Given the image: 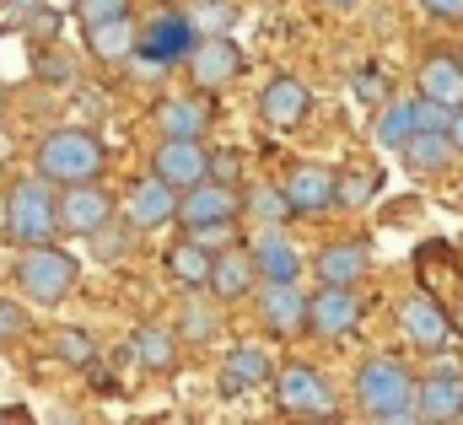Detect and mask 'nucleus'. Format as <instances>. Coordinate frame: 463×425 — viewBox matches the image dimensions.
I'll use <instances>...</instances> for the list:
<instances>
[{
	"mask_svg": "<svg viewBox=\"0 0 463 425\" xmlns=\"http://www.w3.org/2000/svg\"><path fill=\"white\" fill-rule=\"evenodd\" d=\"M43 0H0V27H16V22H33Z\"/></svg>",
	"mask_w": 463,
	"mask_h": 425,
	"instance_id": "obj_41",
	"label": "nucleus"
},
{
	"mask_svg": "<svg viewBox=\"0 0 463 425\" xmlns=\"http://www.w3.org/2000/svg\"><path fill=\"white\" fill-rule=\"evenodd\" d=\"M372 189H377V173L350 167V173H340V178H335V205L355 211V205H366V200H372Z\"/></svg>",
	"mask_w": 463,
	"mask_h": 425,
	"instance_id": "obj_32",
	"label": "nucleus"
},
{
	"mask_svg": "<svg viewBox=\"0 0 463 425\" xmlns=\"http://www.w3.org/2000/svg\"><path fill=\"white\" fill-rule=\"evenodd\" d=\"M76 280H81V264H76V253H65L60 242L27 248V253L16 259V291H22L27 302H38V307H60V302L76 291Z\"/></svg>",
	"mask_w": 463,
	"mask_h": 425,
	"instance_id": "obj_4",
	"label": "nucleus"
},
{
	"mask_svg": "<svg viewBox=\"0 0 463 425\" xmlns=\"http://www.w3.org/2000/svg\"><path fill=\"white\" fill-rule=\"evenodd\" d=\"M184 16H189V27H194L200 38H227L232 22H237V5H232V0H194Z\"/></svg>",
	"mask_w": 463,
	"mask_h": 425,
	"instance_id": "obj_30",
	"label": "nucleus"
},
{
	"mask_svg": "<svg viewBox=\"0 0 463 425\" xmlns=\"http://www.w3.org/2000/svg\"><path fill=\"white\" fill-rule=\"evenodd\" d=\"M129 242H135V231H129V226H124L118 215L109 221V226H103V231H98V237H92V248H98V259H109V264L129 253Z\"/></svg>",
	"mask_w": 463,
	"mask_h": 425,
	"instance_id": "obj_36",
	"label": "nucleus"
},
{
	"mask_svg": "<svg viewBox=\"0 0 463 425\" xmlns=\"http://www.w3.org/2000/svg\"><path fill=\"white\" fill-rule=\"evenodd\" d=\"M448 118H453L448 108H437V103H420V98H415V124H420L426 135H448Z\"/></svg>",
	"mask_w": 463,
	"mask_h": 425,
	"instance_id": "obj_40",
	"label": "nucleus"
},
{
	"mask_svg": "<svg viewBox=\"0 0 463 425\" xmlns=\"http://www.w3.org/2000/svg\"><path fill=\"white\" fill-rule=\"evenodd\" d=\"M237 215H242V194H237V189H222V184H211V178L178 200V221H184V231H189L200 248L227 242V231H232Z\"/></svg>",
	"mask_w": 463,
	"mask_h": 425,
	"instance_id": "obj_6",
	"label": "nucleus"
},
{
	"mask_svg": "<svg viewBox=\"0 0 463 425\" xmlns=\"http://www.w3.org/2000/svg\"><path fill=\"white\" fill-rule=\"evenodd\" d=\"M259 318L269 323L275 334L297 339V334H307V297L297 286H264L259 291Z\"/></svg>",
	"mask_w": 463,
	"mask_h": 425,
	"instance_id": "obj_21",
	"label": "nucleus"
},
{
	"mask_svg": "<svg viewBox=\"0 0 463 425\" xmlns=\"http://www.w3.org/2000/svg\"><path fill=\"white\" fill-rule=\"evenodd\" d=\"M253 259H248V248H222L216 253V264H211V297L216 302H242L248 291H253Z\"/></svg>",
	"mask_w": 463,
	"mask_h": 425,
	"instance_id": "obj_23",
	"label": "nucleus"
},
{
	"mask_svg": "<svg viewBox=\"0 0 463 425\" xmlns=\"http://www.w3.org/2000/svg\"><path fill=\"white\" fill-rule=\"evenodd\" d=\"M5 237L16 248H49L60 237V194L43 178H22L5 194Z\"/></svg>",
	"mask_w": 463,
	"mask_h": 425,
	"instance_id": "obj_3",
	"label": "nucleus"
},
{
	"mask_svg": "<svg viewBox=\"0 0 463 425\" xmlns=\"http://www.w3.org/2000/svg\"><path fill=\"white\" fill-rule=\"evenodd\" d=\"M318 5H324V11H340V16H350V11H355L361 0H318Z\"/></svg>",
	"mask_w": 463,
	"mask_h": 425,
	"instance_id": "obj_44",
	"label": "nucleus"
},
{
	"mask_svg": "<svg viewBox=\"0 0 463 425\" xmlns=\"http://www.w3.org/2000/svg\"><path fill=\"white\" fill-rule=\"evenodd\" d=\"M71 5H76V0H71Z\"/></svg>",
	"mask_w": 463,
	"mask_h": 425,
	"instance_id": "obj_48",
	"label": "nucleus"
},
{
	"mask_svg": "<svg viewBox=\"0 0 463 425\" xmlns=\"http://www.w3.org/2000/svg\"><path fill=\"white\" fill-rule=\"evenodd\" d=\"M194 43H200V33L189 27V16L173 11V5H162V11H151V16L140 22L135 60L151 65V71H173V65H184V60L194 54Z\"/></svg>",
	"mask_w": 463,
	"mask_h": 425,
	"instance_id": "obj_7",
	"label": "nucleus"
},
{
	"mask_svg": "<svg viewBox=\"0 0 463 425\" xmlns=\"http://www.w3.org/2000/svg\"><path fill=\"white\" fill-rule=\"evenodd\" d=\"M399 323H404V334L420 345V350H448L458 334H453V323L448 313L426 297V291H415V297H404V307H399Z\"/></svg>",
	"mask_w": 463,
	"mask_h": 425,
	"instance_id": "obj_18",
	"label": "nucleus"
},
{
	"mask_svg": "<svg viewBox=\"0 0 463 425\" xmlns=\"http://www.w3.org/2000/svg\"><path fill=\"white\" fill-rule=\"evenodd\" d=\"M54 355L65 366H92L98 361V339L87 328H54Z\"/></svg>",
	"mask_w": 463,
	"mask_h": 425,
	"instance_id": "obj_31",
	"label": "nucleus"
},
{
	"mask_svg": "<svg viewBox=\"0 0 463 425\" xmlns=\"http://www.w3.org/2000/svg\"><path fill=\"white\" fill-rule=\"evenodd\" d=\"M415 5L437 22H463V0H415Z\"/></svg>",
	"mask_w": 463,
	"mask_h": 425,
	"instance_id": "obj_42",
	"label": "nucleus"
},
{
	"mask_svg": "<svg viewBox=\"0 0 463 425\" xmlns=\"http://www.w3.org/2000/svg\"><path fill=\"white\" fill-rule=\"evenodd\" d=\"M33 65H38V76H43V81H54V87H65V81H76V71H71V60H65V54H54V49H38V60H33Z\"/></svg>",
	"mask_w": 463,
	"mask_h": 425,
	"instance_id": "obj_38",
	"label": "nucleus"
},
{
	"mask_svg": "<svg viewBox=\"0 0 463 425\" xmlns=\"http://www.w3.org/2000/svg\"><path fill=\"white\" fill-rule=\"evenodd\" d=\"M118 221H124L129 231H156V226L178 221V194H173V189H162L156 178H140V184H129Z\"/></svg>",
	"mask_w": 463,
	"mask_h": 425,
	"instance_id": "obj_16",
	"label": "nucleus"
},
{
	"mask_svg": "<svg viewBox=\"0 0 463 425\" xmlns=\"http://www.w3.org/2000/svg\"><path fill=\"white\" fill-rule=\"evenodd\" d=\"M242 211L253 215V221H264L269 231H280V226L291 221V205H286L280 184H248V189H242Z\"/></svg>",
	"mask_w": 463,
	"mask_h": 425,
	"instance_id": "obj_29",
	"label": "nucleus"
},
{
	"mask_svg": "<svg viewBox=\"0 0 463 425\" xmlns=\"http://www.w3.org/2000/svg\"><path fill=\"white\" fill-rule=\"evenodd\" d=\"M242 178V151H211V184L232 189Z\"/></svg>",
	"mask_w": 463,
	"mask_h": 425,
	"instance_id": "obj_39",
	"label": "nucleus"
},
{
	"mask_svg": "<svg viewBox=\"0 0 463 425\" xmlns=\"http://www.w3.org/2000/svg\"><path fill=\"white\" fill-rule=\"evenodd\" d=\"M355 98L372 108H388V76H383V65H361L355 71Z\"/></svg>",
	"mask_w": 463,
	"mask_h": 425,
	"instance_id": "obj_37",
	"label": "nucleus"
},
{
	"mask_svg": "<svg viewBox=\"0 0 463 425\" xmlns=\"http://www.w3.org/2000/svg\"><path fill=\"white\" fill-rule=\"evenodd\" d=\"M361 318H366V302L355 286H318L307 297V334L318 339H345L361 328Z\"/></svg>",
	"mask_w": 463,
	"mask_h": 425,
	"instance_id": "obj_9",
	"label": "nucleus"
},
{
	"mask_svg": "<svg viewBox=\"0 0 463 425\" xmlns=\"http://www.w3.org/2000/svg\"><path fill=\"white\" fill-rule=\"evenodd\" d=\"M216 334H222V318H216L211 307H200V302H194V307L184 313V323H178V339H194V345H205V339H216Z\"/></svg>",
	"mask_w": 463,
	"mask_h": 425,
	"instance_id": "obj_35",
	"label": "nucleus"
},
{
	"mask_svg": "<svg viewBox=\"0 0 463 425\" xmlns=\"http://www.w3.org/2000/svg\"><path fill=\"white\" fill-rule=\"evenodd\" d=\"M415 415H420V425H453L463 415V372L453 361L415 377Z\"/></svg>",
	"mask_w": 463,
	"mask_h": 425,
	"instance_id": "obj_10",
	"label": "nucleus"
},
{
	"mask_svg": "<svg viewBox=\"0 0 463 425\" xmlns=\"http://www.w3.org/2000/svg\"><path fill=\"white\" fill-rule=\"evenodd\" d=\"M114 215H118V205L103 184H87V189H65L60 194V231L65 237H98Z\"/></svg>",
	"mask_w": 463,
	"mask_h": 425,
	"instance_id": "obj_13",
	"label": "nucleus"
},
{
	"mask_svg": "<svg viewBox=\"0 0 463 425\" xmlns=\"http://www.w3.org/2000/svg\"><path fill=\"white\" fill-rule=\"evenodd\" d=\"M280 194H286L291 215H329L335 211V173H329L324 162H297V167L286 173Z\"/></svg>",
	"mask_w": 463,
	"mask_h": 425,
	"instance_id": "obj_15",
	"label": "nucleus"
},
{
	"mask_svg": "<svg viewBox=\"0 0 463 425\" xmlns=\"http://www.w3.org/2000/svg\"><path fill=\"white\" fill-rule=\"evenodd\" d=\"M162 264H167V275H173L178 286L200 291V286H211V264H216V253L200 248L194 237H184V242H173V248L162 253Z\"/></svg>",
	"mask_w": 463,
	"mask_h": 425,
	"instance_id": "obj_25",
	"label": "nucleus"
},
{
	"mask_svg": "<svg viewBox=\"0 0 463 425\" xmlns=\"http://www.w3.org/2000/svg\"><path fill=\"white\" fill-rule=\"evenodd\" d=\"M0 425H27V415L22 410H0Z\"/></svg>",
	"mask_w": 463,
	"mask_h": 425,
	"instance_id": "obj_46",
	"label": "nucleus"
},
{
	"mask_svg": "<svg viewBox=\"0 0 463 425\" xmlns=\"http://www.w3.org/2000/svg\"><path fill=\"white\" fill-rule=\"evenodd\" d=\"M248 259H253V275H259L264 286H297L302 269H307V259L297 253V242H291L286 231H259V237L248 242Z\"/></svg>",
	"mask_w": 463,
	"mask_h": 425,
	"instance_id": "obj_14",
	"label": "nucleus"
},
{
	"mask_svg": "<svg viewBox=\"0 0 463 425\" xmlns=\"http://www.w3.org/2000/svg\"><path fill=\"white\" fill-rule=\"evenodd\" d=\"M259 113H264V124H269L275 135L302 129V124H307V113H313V92H307V81H297L291 71L269 76V81H264V92H259Z\"/></svg>",
	"mask_w": 463,
	"mask_h": 425,
	"instance_id": "obj_11",
	"label": "nucleus"
},
{
	"mask_svg": "<svg viewBox=\"0 0 463 425\" xmlns=\"http://www.w3.org/2000/svg\"><path fill=\"white\" fill-rule=\"evenodd\" d=\"M355 404L366 420H388L415 410V372L399 355H366L355 366Z\"/></svg>",
	"mask_w": 463,
	"mask_h": 425,
	"instance_id": "obj_2",
	"label": "nucleus"
},
{
	"mask_svg": "<svg viewBox=\"0 0 463 425\" xmlns=\"http://www.w3.org/2000/svg\"><path fill=\"white\" fill-rule=\"evenodd\" d=\"M366 269H372V248H366L361 237L329 242V248H318V259H313V275H318L324 286H355Z\"/></svg>",
	"mask_w": 463,
	"mask_h": 425,
	"instance_id": "obj_19",
	"label": "nucleus"
},
{
	"mask_svg": "<svg viewBox=\"0 0 463 425\" xmlns=\"http://www.w3.org/2000/svg\"><path fill=\"white\" fill-rule=\"evenodd\" d=\"M399 156H404L410 173H448V162H453L458 151L448 146V135H426V129H420V135H410V146H404Z\"/></svg>",
	"mask_w": 463,
	"mask_h": 425,
	"instance_id": "obj_28",
	"label": "nucleus"
},
{
	"mask_svg": "<svg viewBox=\"0 0 463 425\" xmlns=\"http://www.w3.org/2000/svg\"><path fill=\"white\" fill-rule=\"evenodd\" d=\"M27 334H33L27 307H22L16 297H0V345H16V339H27Z\"/></svg>",
	"mask_w": 463,
	"mask_h": 425,
	"instance_id": "obj_34",
	"label": "nucleus"
},
{
	"mask_svg": "<svg viewBox=\"0 0 463 425\" xmlns=\"http://www.w3.org/2000/svg\"><path fill=\"white\" fill-rule=\"evenodd\" d=\"M372 135H377V146H383V151H404V146H410V135H420V124H415V98H399V103L377 108Z\"/></svg>",
	"mask_w": 463,
	"mask_h": 425,
	"instance_id": "obj_27",
	"label": "nucleus"
},
{
	"mask_svg": "<svg viewBox=\"0 0 463 425\" xmlns=\"http://www.w3.org/2000/svg\"><path fill=\"white\" fill-rule=\"evenodd\" d=\"M269 388H275L280 415H297V420H335V415H340L335 382H329L318 366H307V361H286Z\"/></svg>",
	"mask_w": 463,
	"mask_h": 425,
	"instance_id": "obj_5",
	"label": "nucleus"
},
{
	"mask_svg": "<svg viewBox=\"0 0 463 425\" xmlns=\"http://www.w3.org/2000/svg\"><path fill=\"white\" fill-rule=\"evenodd\" d=\"M184 71H189V81L200 87V98H205V92H227L232 81L242 76V49H237L232 38H200L194 54L184 60Z\"/></svg>",
	"mask_w": 463,
	"mask_h": 425,
	"instance_id": "obj_12",
	"label": "nucleus"
},
{
	"mask_svg": "<svg viewBox=\"0 0 463 425\" xmlns=\"http://www.w3.org/2000/svg\"><path fill=\"white\" fill-rule=\"evenodd\" d=\"M264 382H275V361H269L259 345H237V350L227 355V366H222V393L237 399V393L264 388Z\"/></svg>",
	"mask_w": 463,
	"mask_h": 425,
	"instance_id": "obj_22",
	"label": "nucleus"
},
{
	"mask_svg": "<svg viewBox=\"0 0 463 425\" xmlns=\"http://www.w3.org/2000/svg\"><path fill=\"white\" fill-rule=\"evenodd\" d=\"M448 146H453V151H463V108L448 118Z\"/></svg>",
	"mask_w": 463,
	"mask_h": 425,
	"instance_id": "obj_43",
	"label": "nucleus"
},
{
	"mask_svg": "<svg viewBox=\"0 0 463 425\" xmlns=\"http://www.w3.org/2000/svg\"><path fill=\"white\" fill-rule=\"evenodd\" d=\"M135 0H76L81 27H109V22H129Z\"/></svg>",
	"mask_w": 463,
	"mask_h": 425,
	"instance_id": "obj_33",
	"label": "nucleus"
},
{
	"mask_svg": "<svg viewBox=\"0 0 463 425\" xmlns=\"http://www.w3.org/2000/svg\"><path fill=\"white\" fill-rule=\"evenodd\" d=\"M156 129H162V140H205V129H211V103L194 92V98H162L156 103Z\"/></svg>",
	"mask_w": 463,
	"mask_h": 425,
	"instance_id": "obj_20",
	"label": "nucleus"
},
{
	"mask_svg": "<svg viewBox=\"0 0 463 425\" xmlns=\"http://www.w3.org/2000/svg\"><path fill=\"white\" fill-rule=\"evenodd\" d=\"M135 38H140V22H109V27H87V54L103 60V65H124L135 60Z\"/></svg>",
	"mask_w": 463,
	"mask_h": 425,
	"instance_id": "obj_26",
	"label": "nucleus"
},
{
	"mask_svg": "<svg viewBox=\"0 0 463 425\" xmlns=\"http://www.w3.org/2000/svg\"><path fill=\"white\" fill-rule=\"evenodd\" d=\"M377 425H420V415H415V410H404V415H388V420H377Z\"/></svg>",
	"mask_w": 463,
	"mask_h": 425,
	"instance_id": "obj_45",
	"label": "nucleus"
},
{
	"mask_svg": "<svg viewBox=\"0 0 463 425\" xmlns=\"http://www.w3.org/2000/svg\"><path fill=\"white\" fill-rule=\"evenodd\" d=\"M129 355L140 361V372H178V334L173 328H156V323H140L129 334Z\"/></svg>",
	"mask_w": 463,
	"mask_h": 425,
	"instance_id": "obj_24",
	"label": "nucleus"
},
{
	"mask_svg": "<svg viewBox=\"0 0 463 425\" xmlns=\"http://www.w3.org/2000/svg\"><path fill=\"white\" fill-rule=\"evenodd\" d=\"M415 87H420V103H437L448 113L463 108V60L458 54H426L420 71H415Z\"/></svg>",
	"mask_w": 463,
	"mask_h": 425,
	"instance_id": "obj_17",
	"label": "nucleus"
},
{
	"mask_svg": "<svg viewBox=\"0 0 463 425\" xmlns=\"http://www.w3.org/2000/svg\"><path fill=\"white\" fill-rule=\"evenodd\" d=\"M38 178L49 189H87V184H103L109 173V146L98 129H81V124H65V129H49L38 140V156H33Z\"/></svg>",
	"mask_w": 463,
	"mask_h": 425,
	"instance_id": "obj_1",
	"label": "nucleus"
},
{
	"mask_svg": "<svg viewBox=\"0 0 463 425\" xmlns=\"http://www.w3.org/2000/svg\"><path fill=\"white\" fill-rule=\"evenodd\" d=\"M151 178H156L162 189H173L178 200H184L189 189H200V184L211 178V151H205V140H162V146L151 151Z\"/></svg>",
	"mask_w": 463,
	"mask_h": 425,
	"instance_id": "obj_8",
	"label": "nucleus"
},
{
	"mask_svg": "<svg viewBox=\"0 0 463 425\" xmlns=\"http://www.w3.org/2000/svg\"><path fill=\"white\" fill-rule=\"evenodd\" d=\"M54 425H81V420H54Z\"/></svg>",
	"mask_w": 463,
	"mask_h": 425,
	"instance_id": "obj_47",
	"label": "nucleus"
}]
</instances>
